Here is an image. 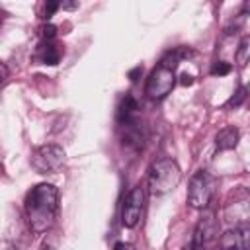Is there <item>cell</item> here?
<instances>
[{
  "instance_id": "1",
  "label": "cell",
  "mask_w": 250,
  "mask_h": 250,
  "mask_svg": "<svg viewBox=\"0 0 250 250\" xmlns=\"http://www.w3.org/2000/svg\"><path fill=\"white\" fill-rule=\"evenodd\" d=\"M25 217L33 232H47L59 213V191L53 184H37L25 195Z\"/></svg>"
},
{
  "instance_id": "2",
  "label": "cell",
  "mask_w": 250,
  "mask_h": 250,
  "mask_svg": "<svg viewBox=\"0 0 250 250\" xmlns=\"http://www.w3.org/2000/svg\"><path fill=\"white\" fill-rule=\"evenodd\" d=\"M182 180L180 166L172 158H160L148 168V188L152 193L162 195L172 191Z\"/></svg>"
},
{
  "instance_id": "3",
  "label": "cell",
  "mask_w": 250,
  "mask_h": 250,
  "mask_svg": "<svg viewBox=\"0 0 250 250\" xmlns=\"http://www.w3.org/2000/svg\"><path fill=\"white\" fill-rule=\"evenodd\" d=\"M215 178L207 170H199L191 176L189 188H188V203L193 209H205L215 193Z\"/></svg>"
},
{
  "instance_id": "4",
  "label": "cell",
  "mask_w": 250,
  "mask_h": 250,
  "mask_svg": "<svg viewBox=\"0 0 250 250\" xmlns=\"http://www.w3.org/2000/svg\"><path fill=\"white\" fill-rule=\"evenodd\" d=\"M66 154L59 145H41L31 154V166L39 174H55L62 168Z\"/></svg>"
},
{
  "instance_id": "5",
  "label": "cell",
  "mask_w": 250,
  "mask_h": 250,
  "mask_svg": "<svg viewBox=\"0 0 250 250\" xmlns=\"http://www.w3.org/2000/svg\"><path fill=\"white\" fill-rule=\"evenodd\" d=\"M174 84H176L174 68L160 61L158 66L152 68V72L146 80V96L150 100H162L172 92Z\"/></svg>"
},
{
  "instance_id": "6",
  "label": "cell",
  "mask_w": 250,
  "mask_h": 250,
  "mask_svg": "<svg viewBox=\"0 0 250 250\" xmlns=\"http://www.w3.org/2000/svg\"><path fill=\"white\" fill-rule=\"evenodd\" d=\"M143 205H145V188L143 186H135L121 207V223L127 229H135L141 221V213H143Z\"/></svg>"
},
{
  "instance_id": "7",
  "label": "cell",
  "mask_w": 250,
  "mask_h": 250,
  "mask_svg": "<svg viewBox=\"0 0 250 250\" xmlns=\"http://www.w3.org/2000/svg\"><path fill=\"white\" fill-rule=\"evenodd\" d=\"M215 236H217V221H215L213 213H207L199 219V223L195 227L191 248L193 250H207L209 244L215 240Z\"/></svg>"
},
{
  "instance_id": "8",
  "label": "cell",
  "mask_w": 250,
  "mask_h": 250,
  "mask_svg": "<svg viewBox=\"0 0 250 250\" xmlns=\"http://www.w3.org/2000/svg\"><path fill=\"white\" fill-rule=\"evenodd\" d=\"M238 139H240V131L236 127H225L217 133L215 145L219 150H232V148H236Z\"/></svg>"
},
{
  "instance_id": "9",
  "label": "cell",
  "mask_w": 250,
  "mask_h": 250,
  "mask_svg": "<svg viewBox=\"0 0 250 250\" xmlns=\"http://www.w3.org/2000/svg\"><path fill=\"white\" fill-rule=\"evenodd\" d=\"M135 111H137V102H135V98H133V96H125V98L121 100V104H119V109H117V119H119V123L125 125V123L133 121Z\"/></svg>"
},
{
  "instance_id": "10",
  "label": "cell",
  "mask_w": 250,
  "mask_h": 250,
  "mask_svg": "<svg viewBox=\"0 0 250 250\" xmlns=\"http://www.w3.org/2000/svg\"><path fill=\"white\" fill-rule=\"evenodd\" d=\"M219 244H221L223 250H246L244 244H242V240H240V236H238V232H236V229L227 230V232L221 236Z\"/></svg>"
},
{
  "instance_id": "11",
  "label": "cell",
  "mask_w": 250,
  "mask_h": 250,
  "mask_svg": "<svg viewBox=\"0 0 250 250\" xmlns=\"http://www.w3.org/2000/svg\"><path fill=\"white\" fill-rule=\"evenodd\" d=\"M39 61L43 62V64H57L59 62V59H61V53H59V49L53 45V43H45V45H41L39 47Z\"/></svg>"
},
{
  "instance_id": "12",
  "label": "cell",
  "mask_w": 250,
  "mask_h": 250,
  "mask_svg": "<svg viewBox=\"0 0 250 250\" xmlns=\"http://www.w3.org/2000/svg\"><path fill=\"white\" fill-rule=\"evenodd\" d=\"M236 62L240 66H244L246 62H250V35L240 41V45L236 49Z\"/></svg>"
},
{
  "instance_id": "13",
  "label": "cell",
  "mask_w": 250,
  "mask_h": 250,
  "mask_svg": "<svg viewBox=\"0 0 250 250\" xmlns=\"http://www.w3.org/2000/svg\"><path fill=\"white\" fill-rule=\"evenodd\" d=\"M230 70H232L230 62H225V61H215L213 66H211V74H213V76H225V74H229Z\"/></svg>"
},
{
  "instance_id": "14",
  "label": "cell",
  "mask_w": 250,
  "mask_h": 250,
  "mask_svg": "<svg viewBox=\"0 0 250 250\" xmlns=\"http://www.w3.org/2000/svg\"><path fill=\"white\" fill-rule=\"evenodd\" d=\"M236 232H238V236H240L244 248L250 250V223H244V225L236 227Z\"/></svg>"
},
{
  "instance_id": "15",
  "label": "cell",
  "mask_w": 250,
  "mask_h": 250,
  "mask_svg": "<svg viewBox=\"0 0 250 250\" xmlns=\"http://www.w3.org/2000/svg\"><path fill=\"white\" fill-rule=\"evenodd\" d=\"M244 100H246V88H244V86H240V88L236 90V94L229 100V104H227V105H229V107H232V105L236 107V105H240Z\"/></svg>"
},
{
  "instance_id": "16",
  "label": "cell",
  "mask_w": 250,
  "mask_h": 250,
  "mask_svg": "<svg viewBox=\"0 0 250 250\" xmlns=\"http://www.w3.org/2000/svg\"><path fill=\"white\" fill-rule=\"evenodd\" d=\"M59 8H61V2H53V0H51V2H47V4H45V8H43V18H45V20H49V18H51Z\"/></svg>"
},
{
  "instance_id": "17",
  "label": "cell",
  "mask_w": 250,
  "mask_h": 250,
  "mask_svg": "<svg viewBox=\"0 0 250 250\" xmlns=\"http://www.w3.org/2000/svg\"><path fill=\"white\" fill-rule=\"evenodd\" d=\"M41 35H43V39L51 41V39L57 35V27H55L53 23H47V25H43V29H41Z\"/></svg>"
},
{
  "instance_id": "18",
  "label": "cell",
  "mask_w": 250,
  "mask_h": 250,
  "mask_svg": "<svg viewBox=\"0 0 250 250\" xmlns=\"http://www.w3.org/2000/svg\"><path fill=\"white\" fill-rule=\"evenodd\" d=\"M180 84H182V86H191V84H193V76L188 74V72H184V74L180 76Z\"/></svg>"
},
{
  "instance_id": "19",
  "label": "cell",
  "mask_w": 250,
  "mask_h": 250,
  "mask_svg": "<svg viewBox=\"0 0 250 250\" xmlns=\"http://www.w3.org/2000/svg\"><path fill=\"white\" fill-rule=\"evenodd\" d=\"M141 72H143V66H137V68H133V70L129 72V78H131V80L135 82V80H137V76H139Z\"/></svg>"
},
{
  "instance_id": "20",
  "label": "cell",
  "mask_w": 250,
  "mask_h": 250,
  "mask_svg": "<svg viewBox=\"0 0 250 250\" xmlns=\"http://www.w3.org/2000/svg\"><path fill=\"white\" fill-rule=\"evenodd\" d=\"M115 250H133V246L125 244V242H119V244H115Z\"/></svg>"
},
{
  "instance_id": "21",
  "label": "cell",
  "mask_w": 250,
  "mask_h": 250,
  "mask_svg": "<svg viewBox=\"0 0 250 250\" xmlns=\"http://www.w3.org/2000/svg\"><path fill=\"white\" fill-rule=\"evenodd\" d=\"M2 250H16V248H14L12 244H8V242H4V244H2Z\"/></svg>"
},
{
  "instance_id": "22",
  "label": "cell",
  "mask_w": 250,
  "mask_h": 250,
  "mask_svg": "<svg viewBox=\"0 0 250 250\" xmlns=\"http://www.w3.org/2000/svg\"><path fill=\"white\" fill-rule=\"evenodd\" d=\"M2 76H4V80H6V76H8V68H6V64H2Z\"/></svg>"
},
{
  "instance_id": "23",
  "label": "cell",
  "mask_w": 250,
  "mask_h": 250,
  "mask_svg": "<svg viewBox=\"0 0 250 250\" xmlns=\"http://www.w3.org/2000/svg\"><path fill=\"white\" fill-rule=\"evenodd\" d=\"M246 10H250V2H248V4H246Z\"/></svg>"
}]
</instances>
